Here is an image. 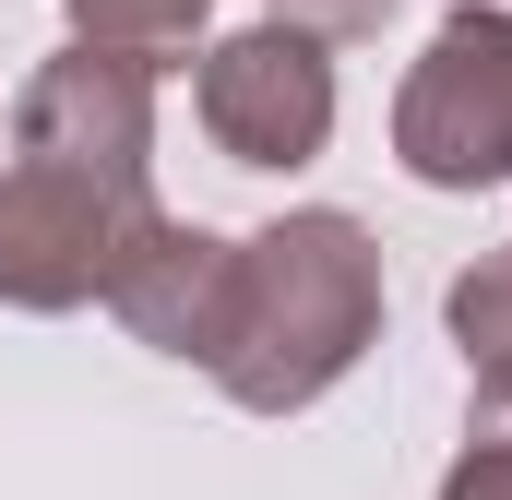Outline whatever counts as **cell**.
I'll return each mask as SVG.
<instances>
[{
    "mask_svg": "<svg viewBox=\"0 0 512 500\" xmlns=\"http://www.w3.org/2000/svg\"><path fill=\"white\" fill-rule=\"evenodd\" d=\"M382 346V250L358 215L310 203V215H274L239 239L227 262V322H215V358L227 405L251 417H298L322 405L334 381Z\"/></svg>",
    "mask_w": 512,
    "mask_h": 500,
    "instance_id": "1",
    "label": "cell"
},
{
    "mask_svg": "<svg viewBox=\"0 0 512 500\" xmlns=\"http://www.w3.org/2000/svg\"><path fill=\"white\" fill-rule=\"evenodd\" d=\"M393 155L429 191H501L512 179V12L465 0L417 48V72L393 96Z\"/></svg>",
    "mask_w": 512,
    "mask_h": 500,
    "instance_id": "2",
    "label": "cell"
},
{
    "mask_svg": "<svg viewBox=\"0 0 512 500\" xmlns=\"http://www.w3.org/2000/svg\"><path fill=\"white\" fill-rule=\"evenodd\" d=\"M143 215H155V191H108L84 167L12 155L0 167V298L12 310H84V298H108V274H120Z\"/></svg>",
    "mask_w": 512,
    "mask_h": 500,
    "instance_id": "3",
    "label": "cell"
},
{
    "mask_svg": "<svg viewBox=\"0 0 512 500\" xmlns=\"http://www.w3.org/2000/svg\"><path fill=\"white\" fill-rule=\"evenodd\" d=\"M191 96H203V131L227 167H310L334 143V60H322V24H298V12L227 36Z\"/></svg>",
    "mask_w": 512,
    "mask_h": 500,
    "instance_id": "4",
    "label": "cell"
},
{
    "mask_svg": "<svg viewBox=\"0 0 512 500\" xmlns=\"http://www.w3.org/2000/svg\"><path fill=\"white\" fill-rule=\"evenodd\" d=\"M12 155L84 167V179H108V191H155V60L72 36V48L24 84V108H12Z\"/></svg>",
    "mask_w": 512,
    "mask_h": 500,
    "instance_id": "5",
    "label": "cell"
},
{
    "mask_svg": "<svg viewBox=\"0 0 512 500\" xmlns=\"http://www.w3.org/2000/svg\"><path fill=\"white\" fill-rule=\"evenodd\" d=\"M227 262L239 239H215V227H179V215H143L120 250V274H108V310H120L131 334L155 346V358H215V322H227Z\"/></svg>",
    "mask_w": 512,
    "mask_h": 500,
    "instance_id": "6",
    "label": "cell"
},
{
    "mask_svg": "<svg viewBox=\"0 0 512 500\" xmlns=\"http://www.w3.org/2000/svg\"><path fill=\"white\" fill-rule=\"evenodd\" d=\"M453 346H465V370L477 381H512V239L501 250H477L465 274H453Z\"/></svg>",
    "mask_w": 512,
    "mask_h": 500,
    "instance_id": "7",
    "label": "cell"
},
{
    "mask_svg": "<svg viewBox=\"0 0 512 500\" xmlns=\"http://www.w3.org/2000/svg\"><path fill=\"white\" fill-rule=\"evenodd\" d=\"M203 12H215V0H72V36L131 48V60H179V48L203 36Z\"/></svg>",
    "mask_w": 512,
    "mask_h": 500,
    "instance_id": "8",
    "label": "cell"
},
{
    "mask_svg": "<svg viewBox=\"0 0 512 500\" xmlns=\"http://www.w3.org/2000/svg\"><path fill=\"white\" fill-rule=\"evenodd\" d=\"M441 500H512V381H477V429H465V465L441 477Z\"/></svg>",
    "mask_w": 512,
    "mask_h": 500,
    "instance_id": "9",
    "label": "cell"
},
{
    "mask_svg": "<svg viewBox=\"0 0 512 500\" xmlns=\"http://www.w3.org/2000/svg\"><path fill=\"white\" fill-rule=\"evenodd\" d=\"M274 12H298V24H322V36H382L393 0H274Z\"/></svg>",
    "mask_w": 512,
    "mask_h": 500,
    "instance_id": "10",
    "label": "cell"
}]
</instances>
